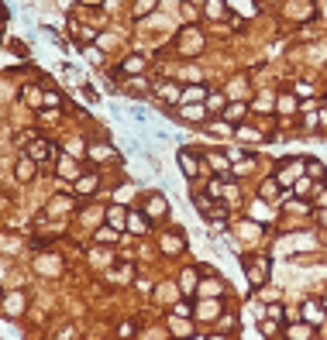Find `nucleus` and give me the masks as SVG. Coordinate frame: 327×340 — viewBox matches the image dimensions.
Segmentation results:
<instances>
[{
	"mask_svg": "<svg viewBox=\"0 0 327 340\" xmlns=\"http://www.w3.org/2000/svg\"><path fill=\"white\" fill-rule=\"evenodd\" d=\"M307 333H310L307 326H293V337H296V340H307Z\"/></svg>",
	"mask_w": 327,
	"mask_h": 340,
	"instance_id": "nucleus-8",
	"label": "nucleus"
},
{
	"mask_svg": "<svg viewBox=\"0 0 327 340\" xmlns=\"http://www.w3.org/2000/svg\"><path fill=\"white\" fill-rule=\"evenodd\" d=\"M155 7V0H138V7H134V17H141V14H148Z\"/></svg>",
	"mask_w": 327,
	"mask_h": 340,
	"instance_id": "nucleus-2",
	"label": "nucleus"
},
{
	"mask_svg": "<svg viewBox=\"0 0 327 340\" xmlns=\"http://www.w3.org/2000/svg\"><path fill=\"white\" fill-rule=\"evenodd\" d=\"M262 196H265V200H276V182H265V189H262Z\"/></svg>",
	"mask_w": 327,
	"mask_h": 340,
	"instance_id": "nucleus-6",
	"label": "nucleus"
},
{
	"mask_svg": "<svg viewBox=\"0 0 327 340\" xmlns=\"http://www.w3.org/2000/svg\"><path fill=\"white\" fill-rule=\"evenodd\" d=\"M210 165H213V169H221V172H224V169H228V162H224V158H221V155H210Z\"/></svg>",
	"mask_w": 327,
	"mask_h": 340,
	"instance_id": "nucleus-5",
	"label": "nucleus"
},
{
	"mask_svg": "<svg viewBox=\"0 0 327 340\" xmlns=\"http://www.w3.org/2000/svg\"><path fill=\"white\" fill-rule=\"evenodd\" d=\"M224 113H228V117H231V121H238V117H241V113H245V107H241V103H234V107H228Z\"/></svg>",
	"mask_w": 327,
	"mask_h": 340,
	"instance_id": "nucleus-4",
	"label": "nucleus"
},
{
	"mask_svg": "<svg viewBox=\"0 0 327 340\" xmlns=\"http://www.w3.org/2000/svg\"><path fill=\"white\" fill-rule=\"evenodd\" d=\"M141 65H145V59H128V62H124V72H138Z\"/></svg>",
	"mask_w": 327,
	"mask_h": 340,
	"instance_id": "nucleus-3",
	"label": "nucleus"
},
{
	"mask_svg": "<svg viewBox=\"0 0 327 340\" xmlns=\"http://www.w3.org/2000/svg\"><path fill=\"white\" fill-rule=\"evenodd\" d=\"M200 96H203V90H200V86H193V90H186V100H200Z\"/></svg>",
	"mask_w": 327,
	"mask_h": 340,
	"instance_id": "nucleus-7",
	"label": "nucleus"
},
{
	"mask_svg": "<svg viewBox=\"0 0 327 340\" xmlns=\"http://www.w3.org/2000/svg\"><path fill=\"white\" fill-rule=\"evenodd\" d=\"M179 165H183L186 175H196V155L193 151H179Z\"/></svg>",
	"mask_w": 327,
	"mask_h": 340,
	"instance_id": "nucleus-1",
	"label": "nucleus"
}]
</instances>
